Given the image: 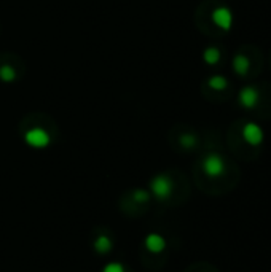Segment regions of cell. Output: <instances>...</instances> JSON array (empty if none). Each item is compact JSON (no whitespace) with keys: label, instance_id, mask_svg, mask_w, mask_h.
Segmentation results:
<instances>
[{"label":"cell","instance_id":"obj_7","mask_svg":"<svg viewBox=\"0 0 271 272\" xmlns=\"http://www.w3.org/2000/svg\"><path fill=\"white\" fill-rule=\"evenodd\" d=\"M145 248L150 253H161L166 248V239L158 232H150L145 237Z\"/></svg>","mask_w":271,"mask_h":272},{"label":"cell","instance_id":"obj_6","mask_svg":"<svg viewBox=\"0 0 271 272\" xmlns=\"http://www.w3.org/2000/svg\"><path fill=\"white\" fill-rule=\"evenodd\" d=\"M239 105L243 109H247V110H251V109H255L259 105V101H260V93H259V89L257 88H254V86H246L241 89V93H239Z\"/></svg>","mask_w":271,"mask_h":272},{"label":"cell","instance_id":"obj_4","mask_svg":"<svg viewBox=\"0 0 271 272\" xmlns=\"http://www.w3.org/2000/svg\"><path fill=\"white\" fill-rule=\"evenodd\" d=\"M212 21L217 27H220L222 30H225V32H228V30L233 27L235 16H233V13L228 6H219V8H215L212 13Z\"/></svg>","mask_w":271,"mask_h":272},{"label":"cell","instance_id":"obj_1","mask_svg":"<svg viewBox=\"0 0 271 272\" xmlns=\"http://www.w3.org/2000/svg\"><path fill=\"white\" fill-rule=\"evenodd\" d=\"M150 190H152L153 196L160 201H166L169 196L172 194L174 190V185H172V180L168 175H156L150 181Z\"/></svg>","mask_w":271,"mask_h":272},{"label":"cell","instance_id":"obj_13","mask_svg":"<svg viewBox=\"0 0 271 272\" xmlns=\"http://www.w3.org/2000/svg\"><path fill=\"white\" fill-rule=\"evenodd\" d=\"M133 199L136 202H139V204H145V202L150 201V193L145 191V190H136L133 193Z\"/></svg>","mask_w":271,"mask_h":272},{"label":"cell","instance_id":"obj_15","mask_svg":"<svg viewBox=\"0 0 271 272\" xmlns=\"http://www.w3.org/2000/svg\"><path fill=\"white\" fill-rule=\"evenodd\" d=\"M102 272H126V271L122 263H109L107 266L102 269Z\"/></svg>","mask_w":271,"mask_h":272},{"label":"cell","instance_id":"obj_9","mask_svg":"<svg viewBox=\"0 0 271 272\" xmlns=\"http://www.w3.org/2000/svg\"><path fill=\"white\" fill-rule=\"evenodd\" d=\"M112 248H114V242L109 236H99L96 240H94V250L101 255H105L112 252Z\"/></svg>","mask_w":271,"mask_h":272},{"label":"cell","instance_id":"obj_3","mask_svg":"<svg viewBox=\"0 0 271 272\" xmlns=\"http://www.w3.org/2000/svg\"><path fill=\"white\" fill-rule=\"evenodd\" d=\"M203 170H204V173L207 177L210 178H217L223 175L225 172V161L223 158L220 155L217 153H209L204 160H203Z\"/></svg>","mask_w":271,"mask_h":272},{"label":"cell","instance_id":"obj_8","mask_svg":"<svg viewBox=\"0 0 271 272\" xmlns=\"http://www.w3.org/2000/svg\"><path fill=\"white\" fill-rule=\"evenodd\" d=\"M249 67H251V62H249V59H247V56L236 54L235 57H233V70H235L238 75H247Z\"/></svg>","mask_w":271,"mask_h":272},{"label":"cell","instance_id":"obj_12","mask_svg":"<svg viewBox=\"0 0 271 272\" xmlns=\"http://www.w3.org/2000/svg\"><path fill=\"white\" fill-rule=\"evenodd\" d=\"M16 78V72H14L13 67L10 65H3L2 69H0V80L5 81V83H11Z\"/></svg>","mask_w":271,"mask_h":272},{"label":"cell","instance_id":"obj_14","mask_svg":"<svg viewBox=\"0 0 271 272\" xmlns=\"http://www.w3.org/2000/svg\"><path fill=\"white\" fill-rule=\"evenodd\" d=\"M180 145L185 148H193L197 145V137H195L193 134H184L182 137H180Z\"/></svg>","mask_w":271,"mask_h":272},{"label":"cell","instance_id":"obj_2","mask_svg":"<svg viewBox=\"0 0 271 272\" xmlns=\"http://www.w3.org/2000/svg\"><path fill=\"white\" fill-rule=\"evenodd\" d=\"M24 142L32 148L43 150L51 143V135L43 127H32L24 134Z\"/></svg>","mask_w":271,"mask_h":272},{"label":"cell","instance_id":"obj_5","mask_svg":"<svg viewBox=\"0 0 271 272\" xmlns=\"http://www.w3.org/2000/svg\"><path fill=\"white\" fill-rule=\"evenodd\" d=\"M243 139L251 147H259L262 145L263 139H265V134H263L262 127L257 123H247L243 127Z\"/></svg>","mask_w":271,"mask_h":272},{"label":"cell","instance_id":"obj_11","mask_svg":"<svg viewBox=\"0 0 271 272\" xmlns=\"http://www.w3.org/2000/svg\"><path fill=\"white\" fill-rule=\"evenodd\" d=\"M207 85H209V88H212L215 91H223L228 86V80L222 77V75H214V77H210L207 80Z\"/></svg>","mask_w":271,"mask_h":272},{"label":"cell","instance_id":"obj_10","mask_svg":"<svg viewBox=\"0 0 271 272\" xmlns=\"http://www.w3.org/2000/svg\"><path fill=\"white\" fill-rule=\"evenodd\" d=\"M220 56L222 54H220L219 48H215V47H209L204 50V53H203V59H204V62L209 65H215L220 60Z\"/></svg>","mask_w":271,"mask_h":272}]
</instances>
